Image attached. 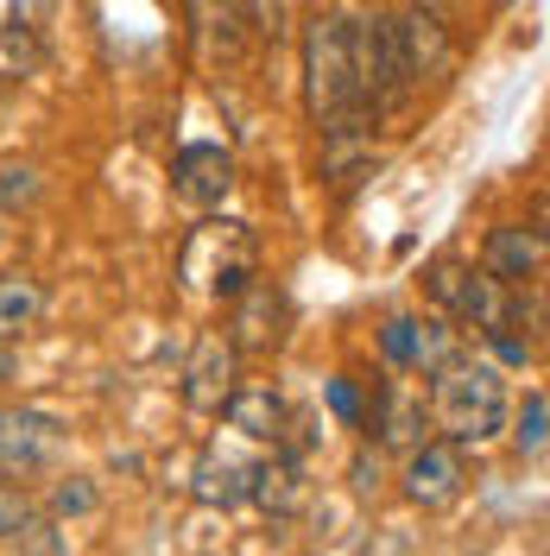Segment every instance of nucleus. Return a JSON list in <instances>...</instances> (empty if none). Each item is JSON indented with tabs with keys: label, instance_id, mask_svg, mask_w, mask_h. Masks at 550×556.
<instances>
[{
	"label": "nucleus",
	"instance_id": "7ed1b4c3",
	"mask_svg": "<svg viewBox=\"0 0 550 556\" xmlns=\"http://www.w3.org/2000/svg\"><path fill=\"white\" fill-rule=\"evenodd\" d=\"M430 424L449 443L482 450L507 430V374L493 361H449L443 374H430Z\"/></svg>",
	"mask_w": 550,
	"mask_h": 556
},
{
	"label": "nucleus",
	"instance_id": "f03ea898",
	"mask_svg": "<svg viewBox=\"0 0 550 556\" xmlns=\"http://www.w3.org/2000/svg\"><path fill=\"white\" fill-rule=\"evenodd\" d=\"M177 285L203 304H228L260 278V235L235 215H203L184 241H177Z\"/></svg>",
	"mask_w": 550,
	"mask_h": 556
},
{
	"label": "nucleus",
	"instance_id": "aec40b11",
	"mask_svg": "<svg viewBox=\"0 0 550 556\" xmlns=\"http://www.w3.org/2000/svg\"><path fill=\"white\" fill-rule=\"evenodd\" d=\"M545 430H550V399L545 392H525V405H518V417H513V450L545 455Z\"/></svg>",
	"mask_w": 550,
	"mask_h": 556
},
{
	"label": "nucleus",
	"instance_id": "412c9836",
	"mask_svg": "<svg viewBox=\"0 0 550 556\" xmlns=\"http://www.w3.org/2000/svg\"><path fill=\"white\" fill-rule=\"evenodd\" d=\"M96 506H102V493H96L89 475H64V481L51 486V519H89Z\"/></svg>",
	"mask_w": 550,
	"mask_h": 556
},
{
	"label": "nucleus",
	"instance_id": "c85d7f7f",
	"mask_svg": "<svg viewBox=\"0 0 550 556\" xmlns=\"http://www.w3.org/2000/svg\"><path fill=\"white\" fill-rule=\"evenodd\" d=\"M26 513H33V500H26L20 486H0V544H7V531L26 519Z\"/></svg>",
	"mask_w": 550,
	"mask_h": 556
},
{
	"label": "nucleus",
	"instance_id": "6ab92c4d",
	"mask_svg": "<svg viewBox=\"0 0 550 556\" xmlns=\"http://www.w3.org/2000/svg\"><path fill=\"white\" fill-rule=\"evenodd\" d=\"M45 316V285L38 278H0V342L26 336Z\"/></svg>",
	"mask_w": 550,
	"mask_h": 556
},
{
	"label": "nucleus",
	"instance_id": "0eeeda50",
	"mask_svg": "<svg viewBox=\"0 0 550 556\" xmlns=\"http://www.w3.org/2000/svg\"><path fill=\"white\" fill-rule=\"evenodd\" d=\"M235 386H241V354H235V342H228L222 329L197 336L190 361H184V405L197 417H222V405H228Z\"/></svg>",
	"mask_w": 550,
	"mask_h": 556
},
{
	"label": "nucleus",
	"instance_id": "dca6fc26",
	"mask_svg": "<svg viewBox=\"0 0 550 556\" xmlns=\"http://www.w3.org/2000/svg\"><path fill=\"white\" fill-rule=\"evenodd\" d=\"M361 424H367L374 443H399V450H412L417 437H424V399H412L405 386L386 380L374 392V412H361Z\"/></svg>",
	"mask_w": 550,
	"mask_h": 556
},
{
	"label": "nucleus",
	"instance_id": "f3484780",
	"mask_svg": "<svg viewBox=\"0 0 550 556\" xmlns=\"http://www.w3.org/2000/svg\"><path fill=\"white\" fill-rule=\"evenodd\" d=\"M449 361H462V323L455 316H412V374H443Z\"/></svg>",
	"mask_w": 550,
	"mask_h": 556
},
{
	"label": "nucleus",
	"instance_id": "5701e85b",
	"mask_svg": "<svg viewBox=\"0 0 550 556\" xmlns=\"http://www.w3.org/2000/svg\"><path fill=\"white\" fill-rule=\"evenodd\" d=\"M468 273H475L468 260H437V266H430V298H437V311H443V316H455V311H462V291H468Z\"/></svg>",
	"mask_w": 550,
	"mask_h": 556
},
{
	"label": "nucleus",
	"instance_id": "ddd939ff",
	"mask_svg": "<svg viewBox=\"0 0 550 556\" xmlns=\"http://www.w3.org/2000/svg\"><path fill=\"white\" fill-rule=\"evenodd\" d=\"M545 228H518V222H507V228H493L482 241V266L493 278H507V285H538L545 278Z\"/></svg>",
	"mask_w": 550,
	"mask_h": 556
},
{
	"label": "nucleus",
	"instance_id": "393cba45",
	"mask_svg": "<svg viewBox=\"0 0 550 556\" xmlns=\"http://www.w3.org/2000/svg\"><path fill=\"white\" fill-rule=\"evenodd\" d=\"M38 172L33 165H0V208H26V203H38Z\"/></svg>",
	"mask_w": 550,
	"mask_h": 556
},
{
	"label": "nucleus",
	"instance_id": "4be33fe9",
	"mask_svg": "<svg viewBox=\"0 0 550 556\" xmlns=\"http://www.w3.org/2000/svg\"><path fill=\"white\" fill-rule=\"evenodd\" d=\"M7 551H26V556H58L64 551V531L51 519H38V513H26V519L7 531Z\"/></svg>",
	"mask_w": 550,
	"mask_h": 556
},
{
	"label": "nucleus",
	"instance_id": "a211bd4d",
	"mask_svg": "<svg viewBox=\"0 0 550 556\" xmlns=\"http://www.w3.org/2000/svg\"><path fill=\"white\" fill-rule=\"evenodd\" d=\"M45 64H51L45 38H38L26 20H7V26H0V83H33Z\"/></svg>",
	"mask_w": 550,
	"mask_h": 556
},
{
	"label": "nucleus",
	"instance_id": "c756f323",
	"mask_svg": "<svg viewBox=\"0 0 550 556\" xmlns=\"http://www.w3.org/2000/svg\"><path fill=\"white\" fill-rule=\"evenodd\" d=\"M7 374H13V354H7V348H0V386H7Z\"/></svg>",
	"mask_w": 550,
	"mask_h": 556
},
{
	"label": "nucleus",
	"instance_id": "9b49d317",
	"mask_svg": "<svg viewBox=\"0 0 550 556\" xmlns=\"http://www.w3.org/2000/svg\"><path fill=\"white\" fill-rule=\"evenodd\" d=\"M253 462H260V455H241V450L209 443V450L197 455V468H190V500H197V506H209V513H235V506H247Z\"/></svg>",
	"mask_w": 550,
	"mask_h": 556
},
{
	"label": "nucleus",
	"instance_id": "1a4fd4ad",
	"mask_svg": "<svg viewBox=\"0 0 550 556\" xmlns=\"http://www.w3.org/2000/svg\"><path fill=\"white\" fill-rule=\"evenodd\" d=\"M247 500L253 506H266L273 519H304L310 506H316V486H310V468H304V455H291V450H278L266 462H253V486H247Z\"/></svg>",
	"mask_w": 550,
	"mask_h": 556
},
{
	"label": "nucleus",
	"instance_id": "f257e3e1",
	"mask_svg": "<svg viewBox=\"0 0 550 556\" xmlns=\"http://www.w3.org/2000/svg\"><path fill=\"white\" fill-rule=\"evenodd\" d=\"M304 102L323 139L374 127V108L361 96V70H354V20L348 13H316L304 26Z\"/></svg>",
	"mask_w": 550,
	"mask_h": 556
},
{
	"label": "nucleus",
	"instance_id": "f8f14e48",
	"mask_svg": "<svg viewBox=\"0 0 550 556\" xmlns=\"http://www.w3.org/2000/svg\"><path fill=\"white\" fill-rule=\"evenodd\" d=\"M172 190L190 208H222L235 190V152L228 146H184L172 165Z\"/></svg>",
	"mask_w": 550,
	"mask_h": 556
},
{
	"label": "nucleus",
	"instance_id": "2eb2a0df",
	"mask_svg": "<svg viewBox=\"0 0 550 556\" xmlns=\"http://www.w3.org/2000/svg\"><path fill=\"white\" fill-rule=\"evenodd\" d=\"M222 417H228V430H241L247 443H285L291 437V405L273 386H235Z\"/></svg>",
	"mask_w": 550,
	"mask_h": 556
},
{
	"label": "nucleus",
	"instance_id": "20e7f679",
	"mask_svg": "<svg viewBox=\"0 0 550 556\" xmlns=\"http://www.w3.org/2000/svg\"><path fill=\"white\" fill-rule=\"evenodd\" d=\"M70 450L64 417L33 412V405H0V481H33L58 468Z\"/></svg>",
	"mask_w": 550,
	"mask_h": 556
},
{
	"label": "nucleus",
	"instance_id": "4468645a",
	"mask_svg": "<svg viewBox=\"0 0 550 556\" xmlns=\"http://www.w3.org/2000/svg\"><path fill=\"white\" fill-rule=\"evenodd\" d=\"M190 26L209 64H241L247 51V0H190Z\"/></svg>",
	"mask_w": 550,
	"mask_h": 556
},
{
	"label": "nucleus",
	"instance_id": "423d86ee",
	"mask_svg": "<svg viewBox=\"0 0 550 556\" xmlns=\"http://www.w3.org/2000/svg\"><path fill=\"white\" fill-rule=\"evenodd\" d=\"M354 70H361V96L367 108H392L399 96H412L405 64H399V38H392V13H367L354 20Z\"/></svg>",
	"mask_w": 550,
	"mask_h": 556
},
{
	"label": "nucleus",
	"instance_id": "39448f33",
	"mask_svg": "<svg viewBox=\"0 0 550 556\" xmlns=\"http://www.w3.org/2000/svg\"><path fill=\"white\" fill-rule=\"evenodd\" d=\"M399 486H405V500L424 506V513L455 506L462 486H468V450L449 443V437H430V443L417 437L412 450H405V475H399Z\"/></svg>",
	"mask_w": 550,
	"mask_h": 556
},
{
	"label": "nucleus",
	"instance_id": "b1692460",
	"mask_svg": "<svg viewBox=\"0 0 550 556\" xmlns=\"http://www.w3.org/2000/svg\"><path fill=\"white\" fill-rule=\"evenodd\" d=\"M298 7H304V0H247V26L260 38H291Z\"/></svg>",
	"mask_w": 550,
	"mask_h": 556
},
{
	"label": "nucleus",
	"instance_id": "9d476101",
	"mask_svg": "<svg viewBox=\"0 0 550 556\" xmlns=\"http://www.w3.org/2000/svg\"><path fill=\"white\" fill-rule=\"evenodd\" d=\"M228 311H235V329H228V342L235 354H273L285 342V323H291V298L278 291V285H247L241 298H228Z\"/></svg>",
	"mask_w": 550,
	"mask_h": 556
},
{
	"label": "nucleus",
	"instance_id": "7c9ffc66",
	"mask_svg": "<svg viewBox=\"0 0 550 556\" xmlns=\"http://www.w3.org/2000/svg\"><path fill=\"white\" fill-rule=\"evenodd\" d=\"M7 235H13V228H7V208H0V253H7Z\"/></svg>",
	"mask_w": 550,
	"mask_h": 556
},
{
	"label": "nucleus",
	"instance_id": "cd10ccee",
	"mask_svg": "<svg viewBox=\"0 0 550 556\" xmlns=\"http://www.w3.org/2000/svg\"><path fill=\"white\" fill-rule=\"evenodd\" d=\"M329 412L342 417V424H361V392H354V380H329Z\"/></svg>",
	"mask_w": 550,
	"mask_h": 556
},
{
	"label": "nucleus",
	"instance_id": "bb28decb",
	"mask_svg": "<svg viewBox=\"0 0 550 556\" xmlns=\"http://www.w3.org/2000/svg\"><path fill=\"white\" fill-rule=\"evenodd\" d=\"M348 486L367 500V493H379V450H354V462H348Z\"/></svg>",
	"mask_w": 550,
	"mask_h": 556
},
{
	"label": "nucleus",
	"instance_id": "a878e982",
	"mask_svg": "<svg viewBox=\"0 0 550 556\" xmlns=\"http://www.w3.org/2000/svg\"><path fill=\"white\" fill-rule=\"evenodd\" d=\"M379 354H386L399 374H412V316H392V323L379 329Z\"/></svg>",
	"mask_w": 550,
	"mask_h": 556
},
{
	"label": "nucleus",
	"instance_id": "6e6552de",
	"mask_svg": "<svg viewBox=\"0 0 550 556\" xmlns=\"http://www.w3.org/2000/svg\"><path fill=\"white\" fill-rule=\"evenodd\" d=\"M392 38H399V64H405V83H412V89L449 76V64H455V45H449L437 7H405V13H392Z\"/></svg>",
	"mask_w": 550,
	"mask_h": 556
}]
</instances>
